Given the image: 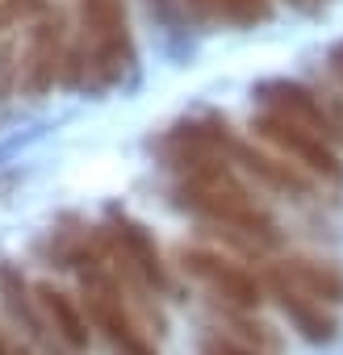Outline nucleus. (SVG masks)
I'll use <instances>...</instances> for the list:
<instances>
[{
  "mask_svg": "<svg viewBox=\"0 0 343 355\" xmlns=\"http://www.w3.org/2000/svg\"><path fill=\"white\" fill-rule=\"evenodd\" d=\"M101 234H105L109 259H113V268H117V276L126 280L130 293L163 297V293L172 288V272H167V263H163V255H159V243L151 239V230H147L138 218L113 209L109 222L101 226Z\"/></svg>",
  "mask_w": 343,
  "mask_h": 355,
  "instance_id": "nucleus-3",
  "label": "nucleus"
},
{
  "mask_svg": "<svg viewBox=\"0 0 343 355\" xmlns=\"http://www.w3.org/2000/svg\"><path fill=\"white\" fill-rule=\"evenodd\" d=\"M251 130L268 150L306 171L318 189H343V150L318 88L301 80H264L256 88Z\"/></svg>",
  "mask_w": 343,
  "mask_h": 355,
  "instance_id": "nucleus-1",
  "label": "nucleus"
},
{
  "mask_svg": "<svg viewBox=\"0 0 343 355\" xmlns=\"http://www.w3.org/2000/svg\"><path fill=\"white\" fill-rule=\"evenodd\" d=\"M272 301L285 309V318L310 338V343H331L335 330H339V318L331 305L322 301H310V297H289V293H272Z\"/></svg>",
  "mask_w": 343,
  "mask_h": 355,
  "instance_id": "nucleus-9",
  "label": "nucleus"
},
{
  "mask_svg": "<svg viewBox=\"0 0 343 355\" xmlns=\"http://www.w3.org/2000/svg\"><path fill=\"white\" fill-rule=\"evenodd\" d=\"M5 355H17V347H13V343H5Z\"/></svg>",
  "mask_w": 343,
  "mask_h": 355,
  "instance_id": "nucleus-16",
  "label": "nucleus"
},
{
  "mask_svg": "<svg viewBox=\"0 0 343 355\" xmlns=\"http://www.w3.org/2000/svg\"><path fill=\"white\" fill-rule=\"evenodd\" d=\"M181 268H185V276H193L214 301H222L226 309H239V313H247V309H256L260 301H264V280H260V272H251V268H243L235 255H226V251H214V247H181Z\"/></svg>",
  "mask_w": 343,
  "mask_h": 355,
  "instance_id": "nucleus-4",
  "label": "nucleus"
},
{
  "mask_svg": "<svg viewBox=\"0 0 343 355\" xmlns=\"http://www.w3.org/2000/svg\"><path fill=\"white\" fill-rule=\"evenodd\" d=\"M67 59H72V30H67V13L59 5H47L38 17H30L26 30V51L17 63V80L26 92H47L59 76H67Z\"/></svg>",
  "mask_w": 343,
  "mask_h": 355,
  "instance_id": "nucleus-5",
  "label": "nucleus"
},
{
  "mask_svg": "<svg viewBox=\"0 0 343 355\" xmlns=\"http://www.w3.org/2000/svg\"><path fill=\"white\" fill-rule=\"evenodd\" d=\"M130 71H134V34L126 0H76L67 84L84 92H109Z\"/></svg>",
  "mask_w": 343,
  "mask_h": 355,
  "instance_id": "nucleus-2",
  "label": "nucleus"
},
{
  "mask_svg": "<svg viewBox=\"0 0 343 355\" xmlns=\"http://www.w3.org/2000/svg\"><path fill=\"white\" fill-rule=\"evenodd\" d=\"M201 355H264L260 347H247L231 334H206L201 338Z\"/></svg>",
  "mask_w": 343,
  "mask_h": 355,
  "instance_id": "nucleus-11",
  "label": "nucleus"
},
{
  "mask_svg": "<svg viewBox=\"0 0 343 355\" xmlns=\"http://www.w3.org/2000/svg\"><path fill=\"white\" fill-rule=\"evenodd\" d=\"M189 21L197 26H231V30H256L272 21V0H185Z\"/></svg>",
  "mask_w": 343,
  "mask_h": 355,
  "instance_id": "nucleus-8",
  "label": "nucleus"
},
{
  "mask_svg": "<svg viewBox=\"0 0 343 355\" xmlns=\"http://www.w3.org/2000/svg\"><path fill=\"white\" fill-rule=\"evenodd\" d=\"M260 280L272 293H289V297H310V301H322L331 309L343 305V268L331 263V259H314V255H276V259H264L260 268Z\"/></svg>",
  "mask_w": 343,
  "mask_h": 355,
  "instance_id": "nucleus-6",
  "label": "nucleus"
},
{
  "mask_svg": "<svg viewBox=\"0 0 343 355\" xmlns=\"http://www.w3.org/2000/svg\"><path fill=\"white\" fill-rule=\"evenodd\" d=\"M147 9H151V17H155L167 34H185V26H189L185 0H147Z\"/></svg>",
  "mask_w": 343,
  "mask_h": 355,
  "instance_id": "nucleus-10",
  "label": "nucleus"
},
{
  "mask_svg": "<svg viewBox=\"0 0 343 355\" xmlns=\"http://www.w3.org/2000/svg\"><path fill=\"white\" fill-rule=\"evenodd\" d=\"M47 5H51V0H5V9H9L13 17H38Z\"/></svg>",
  "mask_w": 343,
  "mask_h": 355,
  "instance_id": "nucleus-13",
  "label": "nucleus"
},
{
  "mask_svg": "<svg viewBox=\"0 0 343 355\" xmlns=\"http://www.w3.org/2000/svg\"><path fill=\"white\" fill-rule=\"evenodd\" d=\"M326 67H331V80H335V88L343 92V42H335V46H331V55H326Z\"/></svg>",
  "mask_w": 343,
  "mask_h": 355,
  "instance_id": "nucleus-14",
  "label": "nucleus"
},
{
  "mask_svg": "<svg viewBox=\"0 0 343 355\" xmlns=\"http://www.w3.org/2000/svg\"><path fill=\"white\" fill-rule=\"evenodd\" d=\"M322 105H326V117L335 125V142L343 150V92L339 88H322Z\"/></svg>",
  "mask_w": 343,
  "mask_h": 355,
  "instance_id": "nucleus-12",
  "label": "nucleus"
},
{
  "mask_svg": "<svg viewBox=\"0 0 343 355\" xmlns=\"http://www.w3.org/2000/svg\"><path fill=\"white\" fill-rule=\"evenodd\" d=\"M285 5H289V9H297V13H306V17H318V13L331 5V0H285Z\"/></svg>",
  "mask_w": 343,
  "mask_h": 355,
  "instance_id": "nucleus-15",
  "label": "nucleus"
},
{
  "mask_svg": "<svg viewBox=\"0 0 343 355\" xmlns=\"http://www.w3.org/2000/svg\"><path fill=\"white\" fill-rule=\"evenodd\" d=\"M34 301H38V313H42L47 330H51L63 347H72V351L84 355L88 343H92V322H88L84 301H76L72 293H63V288H55V284H34Z\"/></svg>",
  "mask_w": 343,
  "mask_h": 355,
  "instance_id": "nucleus-7",
  "label": "nucleus"
},
{
  "mask_svg": "<svg viewBox=\"0 0 343 355\" xmlns=\"http://www.w3.org/2000/svg\"><path fill=\"white\" fill-rule=\"evenodd\" d=\"M0 355H5V338H0Z\"/></svg>",
  "mask_w": 343,
  "mask_h": 355,
  "instance_id": "nucleus-17",
  "label": "nucleus"
}]
</instances>
